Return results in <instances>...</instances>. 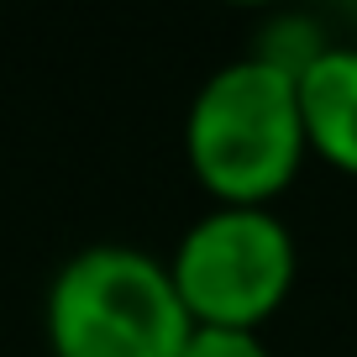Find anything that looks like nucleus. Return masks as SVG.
I'll return each mask as SVG.
<instances>
[{
	"mask_svg": "<svg viewBox=\"0 0 357 357\" xmlns=\"http://www.w3.org/2000/svg\"><path fill=\"white\" fill-rule=\"evenodd\" d=\"M310 137L300 84L252 47L195 84L184 111V158L215 205H273L300 174Z\"/></svg>",
	"mask_w": 357,
	"mask_h": 357,
	"instance_id": "obj_1",
	"label": "nucleus"
},
{
	"mask_svg": "<svg viewBox=\"0 0 357 357\" xmlns=\"http://www.w3.org/2000/svg\"><path fill=\"white\" fill-rule=\"evenodd\" d=\"M195 331L168 257L137 242H84L58 263L43 294L53 357H178Z\"/></svg>",
	"mask_w": 357,
	"mask_h": 357,
	"instance_id": "obj_2",
	"label": "nucleus"
},
{
	"mask_svg": "<svg viewBox=\"0 0 357 357\" xmlns=\"http://www.w3.org/2000/svg\"><path fill=\"white\" fill-rule=\"evenodd\" d=\"M178 300L200 326H257L294 289L300 242L273 205H211L168 252Z\"/></svg>",
	"mask_w": 357,
	"mask_h": 357,
	"instance_id": "obj_3",
	"label": "nucleus"
},
{
	"mask_svg": "<svg viewBox=\"0 0 357 357\" xmlns=\"http://www.w3.org/2000/svg\"><path fill=\"white\" fill-rule=\"evenodd\" d=\"M294 84L310 153L357 178V43H331L300 68Z\"/></svg>",
	"mask_w": 357,
	"mask_h": 357,
	"instance_id": "obj_4",
	"label": "nucleus"
},
{
	"mask_svg": "<svg viewBox=\"0 0 357 357\" xmlns=\"http://www.w3.org/2000/svg\"><path fill=\"white\" fill-rule=\"evenodd\" d=\"M178 357H273V347H268V336L257 326H200L195 321Z\"/></svg>",
	"mask_w": 357,
	"mask_h": 357,
	"instance_id": "obj_5",
	"label": "nucleus"
}]
</instances>
